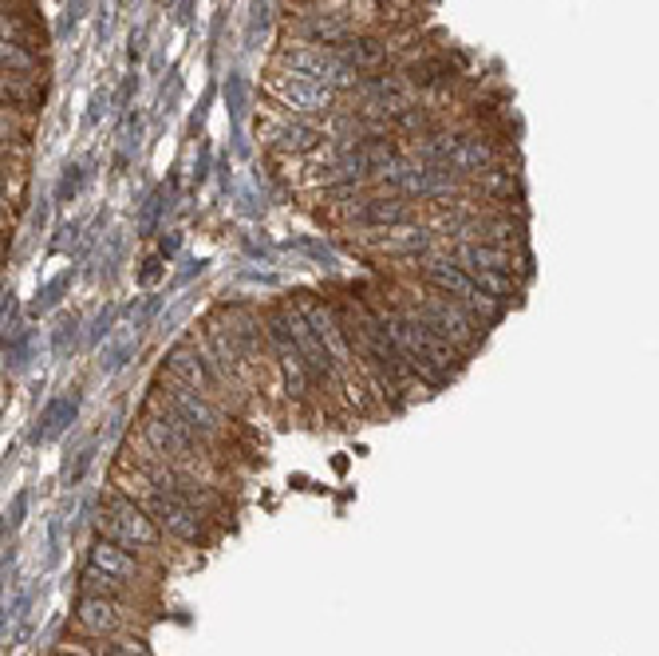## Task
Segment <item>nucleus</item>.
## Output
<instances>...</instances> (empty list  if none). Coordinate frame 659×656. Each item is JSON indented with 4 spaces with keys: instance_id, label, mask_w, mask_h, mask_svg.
<instances>
[{
    "instance_id": "nucleus-17",
    "label": "nucleus",
    "mask_w": 659,
    "mask_h": 656,
    "mask_svg": "<svg viewBox=\"0 0 659 656\" xmlns=\"http://www.w3.org/2000/svg\"><path fill=\"white\" fill-rule=\"evenodd\" d=\"M0 56H4V71H48L44 52H36V48H28V44H12V40H4V44H0Z\"/></svg>"
},
{
    "instance_id": "nucleus-5",
    "label": "nucleus",
    "mask_w": 659,
    "mask_h": 656,
    "mask_svg": "<svg viewBox=\"0 0 659 656\" xmlns=\"http://www.w3.org/2000/svg\"><path fill=\"white\" fill-rule=\"evenodd\" d=\"M391 297H396L403 309H411L431 332H439L447 345H455L462 356H475L478 348H482L486 332H490L467 305H458L455 297L439 294V289H431V285L419 281V277H411V274H396V281H391Z\"/></svg>"
},
{
    "instance_id": "nucleus-7",
    "label": "nucleus",
    "mask_w": 659,
    "mask_h": 656,
    "mask_svg": "<svg viewBox=\"0 0 659 656\" xmlns=\"http://www.w3.org/2000/svg\"><path fill=\"white\" fill-rule=\"evenodd\" d=\"M99 538L119 541L123 550L139 554L147 561L167 558V534L159 530V523L147 515V506L134 503L123 490H111L99 506Z\"/></svg>"
},
{
    "instance_id": "nucleus-3",
    "label": "nucleus",
    "mask_w": 659,
    "mask_h": 656,
    "mask_svg": "<svg viewBox=\"0 0 659 656\" xmlns=\"http://www.w3.org/2000/svg\"><path fill=\"white\" fill-rule=\"evenodd\" d=\"M368 301L376 305L379 317L387 320V328H391L399 352L407 356V364L415 368V376L422 380V388H442V384L455 380L458 368L467 364V356L458 352L455 345H447L439 332H431V328L422 325L411 309H403L396 297H368Z\"/></svg>"
},
{
    "instance_id": "nucleus-19",
    "label": "nucleus",
    "mask_w": 659,
    "mask_h": 656,
    "mask_svg": "<svg viewBox=\"0 0 659 656\" xmlns=\"http://www.w3.org/2000/svg\"><path fill=\"white\" fill-rule=\"evenodd\" d=\"M48 656H91V653H80V648H71V645H60V648H52Z\"/></svg>"
},
{
    "instance_id": "nucleus-6",
    "label": "nucleus",
    "mask_w": 659,
    "mask_h": 656,
    "mask_svg": "<svg viewBox=\"0 0 659 656\" xmlns=\"http://www.w3.org/2000/svg\"><path fill=\"white\" fill-rule=\"evenodd\" d=\"M396 274H411V277H419V281L431 285V289H439V294L455 297V301L467 305V309L475 312V317L482 320L486 328H493L501 317H506V305L493 301L482 285H478L475 277L467 274V269L450 258L447 246H442V238H439V246H435L431 254H422V258L407 261V266H399Z\"/></svg>"
},
{
    "instance_id": "nucleus-13",
    "label": "nucleus",
    "mask_w": 659,
    "mask_h": 656,
    "mask_svg": "<svg viewBox=\"0 0 659 656\" xmlns=\"http://www.w3.org/2000/svg\"><path fill=\"white\" fill-rule=\"evenodd\" d=\"M71 622L83 637H127L139 625V609L131 602H119V597L80 594L76 609H71Z\"/></svg>"
},
{
    "instance_id": "nucleus-16",
    "label": "nucleus",
    "mask_w": 659,
    "mask_h": 656,
    "mask_svg": "<svg viewBox=\"0 0 659 656\" xmlns=\"http://www.w3.org/2000/svg\"><path fill=\"white\" fill-rule=\"evenodd\" d=\"M80 594H99V597H119V602H139V589H131L127 582H119V577L103 574V569L96 566H83L80 569Z\"/></svg>"
},
{
    "instance_id": "nucleus-8",
    "label": "nucleus",
    "mask_w": 659,
    "mask_h": 656,
    "mask_svg": "<svg viewBox=\"0 0 659 656\" xmlns=\"http://www.w3.org/2000/svg\"><path fill=\"white\" fill-rule=\"evenodd\" d=\"M269 71H292V76H304V80H317L332 91H352L363 80L352 63L343 60L340 48L332 44H312V40H277L273 56H269Z\"/></svg>"
},
{
    "instance_id": "nucleus-15",
    "label": "nucleus",
    "mask_w": 659,
    "mask_h": 656,
    "mask_svg": "<svg viewBox=\"0 0 659 656\" xmlns=\"http://www.w3.org/2000/svg\"><path fill=\"white\" fill-rule=\"evenodd\" d=\"M0 91H4V103L40 111L48 91V71H0Z\"/></svg>"
},
{
    "instance_id": "nucleus-10",
    "label": "nucleus",
    "mask_w": 659,
    "mask_h": 656,
    "mask_svg": "<svg viewBox=\"0 0 659 656\" xmlns=\"http://www.w3.org/2000/svg\"><path fill=\"white\" fill-rule=\"evenodd\" d=\"M264 332H269V348H273L277 372H281V391H284V399L292 404V411L304 416V411L320 408L317 376H312L304 352H300L297 340H292L289 325H284L281 305H269V309H264Z\"/></svg>"
},
{
    "instance_id": "nucleus-14",
    "label": "nucleus",
    "mask_w": 659,
    "mask_h": 656,
    "mask_svg": "<svg viewBox=\"0 0 659 656\" xmlns=\"http://www.w3.org/2000/svg\"><path fill=\"white\" fill-rule=\"evenodd\" d=\"M88 566L103 569V574L119 577V582H127L131 589H139L142 597L154 594V561L139 558V554L123 550L119 541L111 538H96L88 546Z\"/></svg>"
},
{
    "instance_id": "nucleus-12",
    "label": "nucleus",
    "mask_w": 659,
    "mask_h": 656,
    "mask_svg": "<svg viewBox=\"0 0 659 656\" xmlns=\"http://www.w3.org/2000/svg\"><path fill=\"white\" fill-rule=\"evenodd\" d=\"M261 96L264 103L292 111V116H332L343 107V96L317 80H304V76H292V71H264L261 80Z\"/></svg>"
},
{
    "instance_id": "nucleus-2",
    "label": "nucleus",
    "mask_w": 659,
    "mask_h": 656,
    "mask_svg": "<svg viewBox=\"0 0 659 656\" xmlns=\"http://www.w3.org/2000/svg\"><path fill=\"white\" fill-rule=\"evenodd\" d=\"M150 451L159 455L162 463L170 467L186 470V475H198L206 483H218L221 487V455L206 444L202 435L193 431L182 416H178L170 404H162L154 391L147 396L142 404V416H139V431H134Z\"/></svg>"
},
{
    "instance_id": "nucleus-1",
    "label": "nucleus",
    "mask_w": 659,
    "mask_h": 656,
    "mask_svg": "<svg viewBox=\"0 0 659 656\" xmlns=\"http://www.w3.org/2000/svg\"><path fill=\"white\" fill-rule=\"evenodd\" d=\"M336 312H340L343 332L352 340L356 360H360V368L368 372L371 388H376L379 404H383L387 411H399L415 391H419V396L427 391L419 376H415V368L407 364V356L399 352L387 320L379 317V309L368 297H356V294L340 297Z\"/></svg>"
},
{
    "instance_id": "nucleus-4",
    "label": "nucleus",
    "mask_w": 659,
    "mask_h": 656,
    "mask_svg": "<svg viewBox=\"0 0 659 656\" xmlns=\"http://www.w3.org/2000/svg\"><path fill=\"white\" fill-rule=\"evenodd\" d=\"M114 490H123V495H131L134 503L147 506V515L154 518V523H159V530L167 534V538H174L178 546L206 550V546L213 541V530H210L213 518L206 515L202 506H193L190 498H182V495H174V490L159 487V483L147 479L142 470L119 463V467H114Z\"/></svg>"
},
{
    "instance_id": "nucleus-11",
    "label": "nucleus",
    "mask_w": 659,
    "mask_h": 656,
    "mask_svg": "<svg viewBox=\"0 0 659 656\" xmlns=\"http://www.w3.org/2000/svg\"><path fill=\"white\" fill-rule=\"evenodd\" d=\"M257 131H261L273 162L297 159V155L317 151L320 142L328 139V116H292V111L264 103L261 116H257Z\"/></svg>"
},
{
    "instance_id": "nucleus-9",
    "label": "nucleus",
    "mask_w": 659,
    "mask_h": 656,
    "mask_svg": "<svg viewBox=\"0 0 659 656\" xmlns=\"http://www.w3.org/2000/svg\"><path fill=\"white\" fill-rule=\"evenodd\" d=\"M150 391H154L162 404H170V408H174L178 416H182L186 424L193 427V431L202 435V439L213 447V451H218V455L229 451L233 435H238L233 411L221 408V404H213V399L202 396V391H193V388H186V384H178L174 376H167V372L154 380V388H150Z\"/></svg>"
},
{
    "instance_id": "nucleus-18",
    "label": "nucleus",
    "mask_w": 659,
    "mask_h": 656,
    "mask_svg": "<svg viewBox=\"0 0 659 656\" xmlns=\"http://www.w3.org/2000/svg\"><path fill=\"white\" fill-rule=\"evenodd\" d=\"M289 9H304V12H312V9H332L336 0H284Z\"/></svg>"
}]
</instances>
